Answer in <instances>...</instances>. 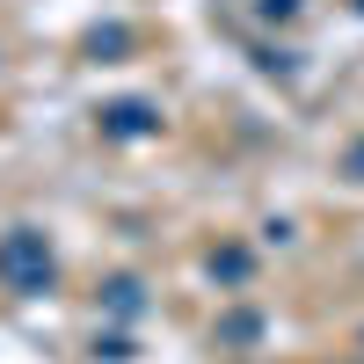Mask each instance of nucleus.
Returning a JSON list of instances; mask_svg holds the SVG:
<instances>
[{
    "mask_svg": "<svg viewBox=\"0 0 364 364\" xmlns=\"http://www.w3.org/2000/svg\"><path fill=\"white\" fill-rule=\"evenodd\" d=\"M146 124H154V117H146V102H117V109H109V132H117V139H139Z\"/></svg>",
    "mask_w": 364,
    "mask_h": 364,
    "instance_id": "2",
    "label": "nucleus"
},
{
    "mask_svg": "<svg viewBox=\"0 0 364 364\" xmlns=\"http://www.w3.org/2000/svg\"><path fill=\"white\" fill-rule=\"evenodd\" d=\"M0 284H8V291H44V284H51V248H44V233L15 226L8 240H0Z\"/></svg>",
    "mask_w": 364,
    "mask_h": 364,
    "instance_id": "1",
    "label": "nucleus"
}]
</instances>
